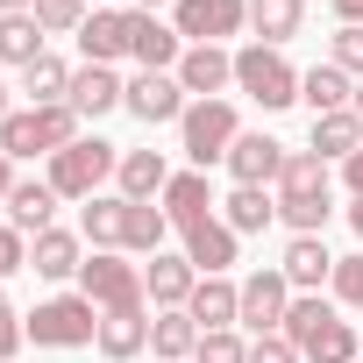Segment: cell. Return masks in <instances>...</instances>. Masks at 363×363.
I'll use <instances>...</instances> for the list:
<instances>
[{
  "label": "cell",
  "instance_id": "obj_1",
  "mask_svg": "<svg viewBox=\"0 0 363 363\" xmlns=\"http://www.w3.org/2000/svg\"><path fill=\"white\" fill-rule=\"evenodd\" d=\"M306 363H356L363 356V335L320 299V292H292V313H285V328H278Z\"/></svg>",
  "mask_w": 363,
  "mask_h": 363
},
{
  "label": "cell",
  "instance_id": "obj_2",
  "mask_svg": "<svg viewBox=\"0 0 363 363\" xmlns=\"http://www.w3.org/2000/svg\"><path fill=\"white\" fill-rule=\"evenodd\" d=\"M328 214H335L328 157L292 150V157H285V171H278V221H285L292 235H320V228H328Z\"/></svg>",
  "mask_w": 363,
  "mask_h": 363
},
{
  "label": "cell",
  "instance_id": "obj_3",
  "mask_svg": "<svg viewBox=\"0 0 363 363\" xmlns=\"http://www.w3.org/2000/svg\"><path fill=\"white\" fill-rule=\"evenodd\" d=\"M86 128H79V114H72V100L65 107H15L8 121H0V150L8 157H57V150H72Z\"/></svg>",
  "mask_w": 363,
  "mask_h": 363
},
{
  "label": "cell",
  "instance_id": "obj_4",
  "mask_svg": "<svg viewBox=\"0 0 363 363\" xmlns=\"http://www.w3.org/2000/svg\"><path fill=\"white\" fill-rule=\"evenodd\" d=\"M22 328L36 349H86V342H100V306L86 292H57L36 313H22Z\"/></svg>",
  "mask_w": 363,
  "mask_h": 363
},
{
  "label": "cell",
  "instance_id": "obj_5",
  "mask_svg": "<svg viewBox=\"0 0 363 363\" xmlns=\"http://www.w3.org/2000/svg\"><path fill=\"white\" fill-rule=\"evenodd\" d=\"M114 171H121V150H114V143H100V135H79L72 150H57V157H50V193L86 207Z\"/></svg>",
  "mask_w": 363,
  "mask_h": 363
},
{
  "label": "cell",
  "instance_id": "obj_6",
  "mask_svg": "<svg viewBox=\"0 0 363 363\" xmlns=\"http://www.w3.org/2000/svg\"><path fill=\"white\" fill-rule=\"evenodd\" d=\"M235 86L257 100V107H292L299 100V72L285 65V50H271V43H242L235 50Z\"/></svg>",
  "mask_w": 363,
  "mask_h": 363
},
{
  "label": "cell",
  "instance_id": "obj_7",
  "mask_svg": "<svg viewBox=\"0 0 363 363\" xmlns=\"http://www.w3.org/2000/svg\"><path fill=\"white\" fill-rule=\"evenodd\" d=\"M79 292H86L100 313H128V306L150 299V292H143V264H128L121 250H93L86 271H79Z\"/></svg>",
  "mask_w": 363,
  "mask_h": 363
},
{
  "label": "cell",
  "instance_id": "obj_8",
  "mask_svg": "<svg viewBox=\"0 0 363 363\" xmlns=\"http://www.w3.org/2000/svg\"><path fill=\"white\" fill-rule=\"evenodd\" d=\"M178 135H186L193 171H207V164H228V150H235L242 121H235V107H228V100H193V107H186V121H178Z\"/></svg>",
  "mask_w": 363,
  "mask_h": 363
},
{
  "label": "cell",
  "instance_id": "obj_9",
  "mask_svg": "<svg viewBox=\"0 0 363 363\" xmlns=\"http://www.w3.org/2000/svg\"><path fill=\"white\" fill-rule=\"evenodd\" d=\"M171 29L186 36V43L242 36V29H250V0H178V8H171Z\"/></svg>",
  "mask_w": 363,
  "mask_h": 363
},
{
  "label": "cell",
  "instance_id": "obj_10",
  "mask_svg": "<svg viewBox=\"0 0 363 363\" xmlns=\"http://www.w3.org/2000/svg\"><path fill=\"white\" fill-rule=\"evenodd\" d=\"M171 79L186 86V100H221V93L235 86V50H221V43H186V57H178Z\"/></svg>",
  "mask_w": 363,
  "mask_h": 363
},
{
  "label": "cell",
  "instance_id": "obj_11",
  "mask_svg": "<svg viewBox=\"0 0 363 363\" xmlns=\"http://www.w3.org/2000/svg\"><path fill=\"white\" fill-rule=\"evenodd\" d=\"M285 313H292V285H285V271H250V278H242V320H235V328H250V335H278Z\"/></svg>",
  "mask_w": 363,
  "mask_h": 363
},
{
  "label": "cell",
  "instance_id": "obj_12",
  "mask_svg": "<svg viewBox=\"0 0 363 363\" xmlns=\"http://www.w3.org/2000/svg\"><path fill=\"white\" fill-rule=\"evenodd\" d=\"M143 128H157V121H186V86H178L171 72H143V79H128V100H121Z\"/></svg>",
  "mask_w": 363,
  "mask_h": 363
},
{
  "label": "cell",
  "instance_id": "obj_13",
  "mask_svg": "<svg viewBox=\"0 0 363 363\" xmlns=\"http://www.w3.org/2000/svg\"><path fill=\"white\" fill-rule=\"evenodd\" d=\"M79 50H86V65L128 57V50H135V8H93L86 29H79Z\"/></svg>",
  "mask_w": 363,
  "mask_h": 363
},
{
  "label": "cell",
  "instance_id": "obj_14",
  "mask_svg": "<svg viewBox=\"0 0 363 363\" xmlns=\"http://www.w3.org/2000/svg\"><path fill=\"white\" fill-rule=\"evenodd\" d=\"M285 143L278 135H257V128H242L235 135V150H228V171H235V186H278V171H285Z\"/></svg>",
  "mask_w": 363,
  "mask_h": 363
},
{
  "label": "cell",
  "instance_id": "obj_15",
  "mask_svg": "<svg viewBox=\"0 0 363 363\" xmlns=\"http://www.w3.org/2000/svg\"><path fill=\"white\" fill-rule=\"evenodd\" d=\"M29 271L50 278V285L79 278V271H86V235H72V228H43V235H29Z\"/></svg>",
  "mask_w": 363,
  "mask_h": 363
},
{
  "label": "cell",
  "instance_id": "obj_16",
  "mask_svg": "<svg viewBox=\"0 0 363 363\" xmlns=\"http://www.w3.org/2000/svg\"><path fill=\"white\" fill-rule=\"evenodd\" d=\"M65 100H72V114H79V121H100V114H114V107L128 100V86L114 79V65H79Z\"/></svg>",
  "mask_w": 363,
  "mask_h": 363
},
{
  "label": "cell",
  "instance_id": "obj_17",
  "mask_svg": "<svg viewBox=\"0 0 363 363\" xmlns=\"http://www.w3.org/2000/svg\"><path fill=\"white\" fill-rule=\"evenodd\" d=\"M235 228L221 221V214H207L200 228H186V264L200 271V278H228V264H235Z\"/></svg>",
  "mask_w": 363,
  "mask_h": 363
},
{
  "label": "cell",
  "instance_id": "obj_18",
  "mask_svg": "<svg viewBox=\"0 0 363 363\" xmlns=\"http://www.w3.org/2000/svg\"><path fill=\"white\" fill-rule=\"evenodd\" d=\"M186 313L200 320V335H221V328L242 320V285H235V278H200L193 299H186Z\"/></svg>",
  "mask_w": 363,
  "mask_h": 363
},
{
  "label": "cell",
  "instance_id": "obj_19",
  "mask_svg": "<svg viewBox=\"0 0 363 363\" xmlns=\"http://www.w3.org/2000/svg\"><path fill=\"white\" fill-rule=\"evenodd\" d=\"M214 214V193H207V171H178L171 186H164V221L186 235V228H200Z\"/></svg>",
  "mask_w": 363,
  "mask_h": 363
},
{
  "label": "cell",
  "instance_id": "obj_20",
  "mask_svg": "<svg viewBox=\"0 0 363 363\" xmlns=\"http://www.w3.org/2000/svg\"><path fill=\"white\" fill-rule=\"evenodd\" d=\"M278 271H285V285H292V292H320V285L335 278V257H328V242H320V235H292Z\"/></svg>",
  "mask_w": 363,
  "mask_h": 363
},
{
  "label": "cell",
  "instance_id": "obj_21",
  "mask_svg": "<svg viewBox=\"0 0 363 363\" xmlns=\"http://www.w3.org/2000/svg\"><path fill=\"white\" fill-rule=\"evenodd\" d=\"M107 363H128L150 349V306H128V313H100V342H93Z\"/></svg>",
  "mask_w": 363,
  "mask_h": 363
},
{
  "label": "cell",
  "instance_id": "obj_22",
  "mask_svg": "<svg viewBox=\"0 0 363 363\" xmlns=\"http://www.w3.org/2000/svg\"><path fill=\"white\" fill-rule=\"evenodd\" d=\"M193 285H200V271H193L186 257H150V264H143V292L157 299V313L186 306V299H193Z\"/></svg>",
  "mask_w": 363,
  "mask_h": 363
},
{
  "label": "cell",
  "instance_id": "obj_23",
  "mask_svg": "<svg viewBox=\"0 0 363 363\" xmlns=\"http://www.w3.org/2000/svg\"><path fill=\"white\" fill-rule=\"evenodd\" d=\"M143 72H178V57H186V36H178L171 22L157 15H135V50H128Z\"/></svg>",
  "mask_w": 363,
  "mask_h": 363
},
{
  "label": "cell",
  "instance_id": "obj_24",
  "mask_svg": "<svg viewBox=\"0 0 363 363\" xmlns=\"http://www.w3.org/2000/svg\"><path fill=\"white\" fill-rule=\"evenodd\" d=\"M121 200H164L171 171H164V150H121V171H114Z\"/></svg>",
  "mask_w": 363,
  "mask_h": 363
},
{
  "label": "cell",
  "instance_id": "obj_25",
  "mask_svg": "<svg viewBox=\"0 0 363 363\" xmlns=\"http://www.w3.org/2000/svg\"><path fill=\"white\" fill-rule=\"evenodd\" d=\"M193 349H200V320H193L186 306L150 313V356H164V363H193Z\"/></svg>",
  "mask_w": 363,
  "mask_h": 363
},
{
  "label": "cell",
  "instance_id": "obj_26",
  "mask_svg": "<svg viewBox=\"0 0 363 363\" xmlns=\"http://www.w3.org/2000/svg\"><path fill=\"white\" fill-rule=\"evenodd\" d=\"M57 214V193H50V178H15V193H8V228L22 235H43Z\"/></svg>",
  "mask_w": 363,
  "mask_h": 363
},
{
  "label": "cell",
  "instance_id": "obj_27",
  "mask_svg": "<svg viewBox=\"0 0 363 363\" xmlns=\"http://www.w3.org/2000/svg\"><path fill=\"white\" fill-rule=\"evenodd\" d=\"M299 100L313 114H342V107H356V79L342 65H313V72H299Z\"/></svg>",
  "mask_w": 363,
  "mask_h": 363
},
{
  "label": "cell",
  "instance_id": "obj_28",
  "mask_svg": "<svg viewBox=\"0 0 363 363\" xmlns=\"http://www.w3.org/2000/svg\"><path fill=\"white\" fill-rule=\"evenodd\" d=\"M221 221H228L235 235H257V228L278 221V193H271V186H235V193L221 200Z\"/></svg>",
  "mask_w": 363,
  "mask_h": 363
},
{
  "label": "cell",
  "instance_id": "obj_29",
  "mask_svg": "<svg viewBox=\"0 0 363 363\" xmlns=\"http://www.w3.org/2000/svg\"><path fill=\"white\" fill-rule=\"evenodd\" d=\"M121 221H128V200H121V193H93V200L79 207V235H86L93 250H121Z\"/></svg>",
  "mask_w": 363,
  "mask_h": 363
},
{
  "label": "cell",
  "instance_id": "obj_30",
  "mask_svg": "<svg viewBox=\"0 0 363 363\" xmlns=\"http://www.w3.org/2000/svg\"><path fill=\"white\" fill-rule=\"evenodd\" d=\"M299 22H306V0H250V29H257V43H271V50H285V43L299 36Z\"/></svg>",
  "mask_w": 363,
  "mask_h": 363
},
{
  "label": "cell",
  "instance_id": "obj_31",
  "mask_svg": "<svg viewBox=\"0 0 363 363\" xmlns=\"http://www.w3.org/2000/svg\"><path fill=\"white\" fill-rule=\"evenodd\" d=\"M363 150V114L356 107H342V114H313V157H356Z\"/></svg>",
  "mask_w": 363,
  "mask_h": 363
},
{
  "label": "cell",
  "instance_id": "obj_32",
  "mask_svg": "<svg viewBox=\"0 0 363 363\" xmlns=\"http://www.w3.org/2000/svg\"><path fill=\"white\" fill-rule=\"evenodd\" d=\"M36 57H43V22L36 15H0V65L29 72Z\"/></svg>",
  "mask_w": 363,
  "mask_h": 363
},
{
  "label": "cell",
  "instance_id": "obj_33",
  "mask_svg": "<svg viewBox=\"0 0 363 363\" xmlns=\"http://www.w3.org/2000/svg\"><path fill=\"white\" fill-rule=\"evenodd\" d=\"M22 93H29V107H65V93H72V65L43 50V57L22 72Z\"/></svg>",
  "mask_w": 363,
  "mask_h": 363
},
{
  "label": "cell",
  "instance_id": "obj_34",
  "mask_svg": "<svg viewBox=\"0 0 363 363\" xmlns=\"http://www.w3.org/2000/svg\"><path fill=\"white\" fill-rule=\"evenodd\" d=\"M164 207H150V200H128V221H121V250H135V257H164Z\"/></svg>",
  "mask_w": 363,
  "mask_h": 363
},
{
  "label": "cell",
  "instance_id": "obj_35",
  "mask_svg": "<svg viewBox=\"0 0 363 363\" xmlns=\"http://www.w3.org/2000/svg\"><path fill=\"white\" fill-rule=\"evenodd\" d=\"M29 15L43 22V36H79L86 29V0H36Z\"/></svg>",
  "mask_w": 363,
  "mask_h": 363
},
{
  "label": "cell",
  "instance_id": "obj_36",
  "mask_svg": "<svg viewBox=\"0 0 363 363\" xmlns=\"http://www.w3.org/2000/svg\"><path fill=\"white\" fill-rule=\"evenodd\" d=\"M193 363H250V342H242L235 328H221V335H200Z\"/></svg>",
  "mask_w": 363,
  "mask_h": 363
},
{
  "label": "cell",
  "instance_id": "obj_37",
  "mask_svg": "<svg viewBox=\"0 0 363 363\" xmlns=\"http://www.w3.org/2000/svg\"><path fill=\"white\" fill-rule=\"evenodd\" d=\"M328 285H335V299H342V306H356V313H363V257H335V278H328Z\"/></svg>",
  "mask_w": 363,
  "mask_h": 363
},
{
  "label": "cell",
  "instance_id": "obj_38",
  "mask_svg": "<svg viewBox=\"0 0 363 363\" xmlns=\"http://www.w3.org/2000/svg\"><path fill=\"white\" fill-rule=\"evenodd\" d=\"M328 65H342L349 79H363V29H335V57Z\"/></svg>",
  "mask_w": 363,
  "mask_h": 363
},
{
  "label": "cell",
  "instance_id": "obj_39",
  "mask_svg": "<svg viewBox=\"0 0 363 363\" xmlns=\"http://www.w3.org/2000/svg\"><path fill=\"white\" fill-rule=\"evenodd\" d=\"M22 342H29V328H22V313L8 306V292H0V363H15Z\"/></svg>",
  "mask_w": 363,
  "mask_h": 363
},
{
  "label": "cell",
  "instance_id": "obj_40",
  "mask_svg": "<svg viewBox=\"0 0 363 363\" xmlns=\"http://www.w3.org/2000/svg\"><path fill=\"white\" fill-rule=\"evenodd\" d=\"M15 271H29V242H22V228L0 221V278H15Z\"/></svg>",
  "mask_w": 363,
  "mask_h": 363
},
{
  "label": "cell",
  "instance_id": "obj_41",
  "mask_svg": "<svg viewBox=\"0 0 363 363\" xmlns=\"http://www.w3.org/2000/svg\"><path fill=\"white\" fill-rule=\"evenodd\" d=\"M250 363H306V356H299L285 335H257V342H250Z\"/></svg>",
  "mask_w": 363,
  "mask_h": 363
},
{
  "label": "cell",
  "instance_id": "obj_42",
  "mask_svg": "<svg viewBox=\"0 0 363 363\" xmlns=\"http://www.w3.org/2000/svg\"><path fill=\"white\" fill-rule=\"evenodd\" d=\"M328 8H335L342 29H363V0H328Z\"/></svg>",
  "mask_w": 363,
  "mask_h": 363
},
{
  "label": "cell",
  "instance_id": "obj_43",
  "mask_svg": "<svg viewBox=\"0 0 363 363\" xmlns=\"http://www.w3.org/2000/svg\"><path fill=\"white\" fill-rule=\"evenodd\" d=\"M342 178H349V200H363V150H356V157L342 164Z\"/></svg>",
  "mask_w": 363,
  "mask_h": 363
},
{
  "label": "cell",
  "instance_id": "obj_44",
  "mask_svg": "<svg viewBox=\"0 0 363 363\" xmlns=\"http://www.w3.org/2000/svg\"><path fill=\"white\" fill-rule=\"evenodd\" d=\"M8 193H15V157L0 150V207H8Z\"/></svg>",
  "mask_w": 363,
  "mask_h": 363
},
{
  "label": "cell",
  "instance_id": "obj_45",
  "mask_svg": "<svg viewBox=\"0 0 363 363\" xmlns=\"http://www.w3.org/2000/svg\"><path fill=\"white\" fill-rule=\"evenodd\" d=\"M36 8V0H0V15H29Z\"/></svg>",
  "mask_w": 363,
  "mask_h": 363
},
{
  "label": "cell",
  "instance_id": "obj_46",
  "mask_svg": "<svg viewBox=\"0 0 363 363\" xmlns=\"http://www.w3.org/2000/svg\"><path fill=\"white\" fill-rule=\"evenodd\" d=\"M157 8H178V0H135V15H157Z\"/></svg>",
  "mask_w": 363,
  "mask_h": 363
},
{
  "label": "cell",
  "instance_id": "obj_47",
  "mask_svg": "<svg viewBox=\"0 0 363 363\" xmlns=\"http://www.w3.org/2000/svg\"><path fill=\"white\" fill-rule=\"evenodd\" d=\"M349 228H356V235H363V200H349Z\"/></svg>",
  "mask_w": 363,
  "mask_h": 363
},
{
  "label": "cell",
  "instance_id": "obj_48",
  "mask_svg": "<svg viewBox=\"0 0 363 363\" xmlns=\"http://www.w3.org/2000/svg\"><path fill=\"white\" fill-rule=\"evenodd\" d=\"M8 114H15V107H8V86H0V121H8Z\"/></svg>",
  "mask_w": 363,
  "mask_h": 363
},
{
  "label": "cell",
  "instance_id": "obj_49",
  "mask_svg": "<svg viewBox=\"0 0 363 363\" xmlns=\"http://www.w3.org/2000/svg\"><path fill=\"white\" fill-rule=\"evenodd\" d=\"M356 114H363V79H356Z\"/></svg>",
  "mask_w": 363,
  "mask_h": 363
},
{
  "label": "cell",
  "instance_id": "obj_50",
  "mask_svg": "<svg viewBox=\"0 0 363 363\" xmlns=\"http://www.w3.org/2000/svg\"><path fill=\"white\" fill-rule=\"evenodd\" d=\"M93 8H100V0H93Z\"/></svg>",
  "mask_w": 363,
  "mask_h": 363
}]
</instances>
